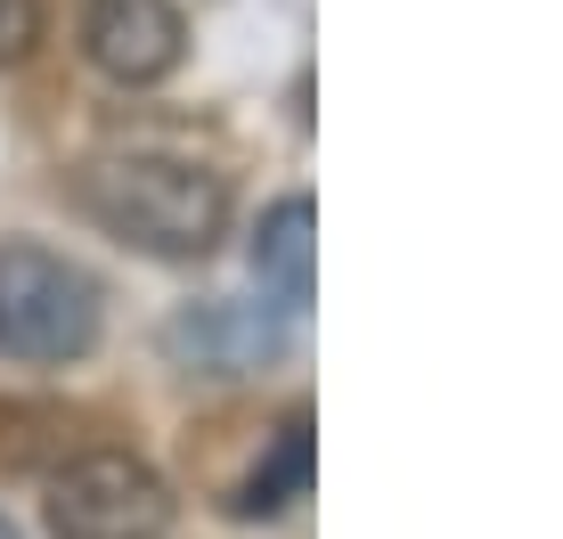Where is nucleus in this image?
Instances as JSON below:
<instances>
[{
    "label": "nucleus",
    "instance_id": "obj_1",
    "mask_svg": "<svg viewBox=\"0 0 563 539\" xmlns=\"http://www.w3.org/2000/svg\"><path fill=\"white\" fill-rule=\"evenodd\" d=\"M82 205L99 213L114 238L147 245V254H212V238L229 229V188L221 172L188 156H99L82 172Z\"/></svg>",
    "mask_w": 563,
    "mask_h": 539
},
{
    "label": "nucleus",
    "instance_id": "obj_2",
    "mask_svg": "<svg viewBox=\"0 0 563 539\" xmlns=\"http://www.w3.org/2000/svg\"><path fill=\"white\" fill-rule=\"evenodd\" d=\"M99 343V278L49 245H0V352L9 360H82Z\"/></svg>",
    "mask_w": 563,
    "mask_h": 539
},
{
    "label": "nucleus",
    "instance_id": "obj_3",
    "mask_svg": "<svg viewBox=\"0 0 563 539\" xmlns=\"http://www.w3.org/2000/svg\"><path fill=\"white\" fill-rule=\"evenodd\" d=\"M172 524V491L131 450H82L49 483V531L57 539H155Z\"/></svg>",
    "mask_w": 563,
    "mask_h": 539
},
{
    "label": "nucleus",
    "instance_id": "obj_4",
    "mask_svg": "<svg viewBox=\"0 0 563 539\" xmlns=\"http://www.w3.org/2000/svg\"><path fill=\"white\" fill-rule=\"evenodd\" d=\"M278 311H262V302H229V295H212V302H188L180 319L164 327V352L180 360L188 376H254L278 360Z\"/></svg>",
    "mask_w": 563,
    "mask_h": 539
},
{
    "label": "nucleus",
    "instance_id": "obj_5",
    "mask_svg": "<svg viewBox=\"0 0 563 539\" xmlns=\"http://www.w3.org/2000/svg\"><path fill=\"white\" fill-rule=\"evenodd\" d=\"M82 42L99 57V74H114V82H164L188 50V25L172 0H90Z\"/></svg>",
    "mask_w": 563,
    "mask_h": 539
},
{
    "label": "nucleus",
    "instance_id": "obj_6",
    "mask_svg": "<svg viewBox=\"0 0 563 539\" xmlns=\"http://www.w3.org/2000/svg\"><path fill=\"white\" fill-rule=\"evenodd\" d=\"M310 262H319V205L310 197H286L262 213V238H254V278L278 311H310Z\"/></svg>",
    "mask_w": 563,
    "mask_h": 539
},
{
    "label": "nucleus",
    "instance_id": "obj_7",
    "mask_svg": "<svg viewBox=\"0 0 563 539\" xmlns=\"http://www.w3.org/2000/svg\"><path fill=\"white\" fill-rule=\"evenodd\" d=\"M302 483H310V409H286V426L269 433V458L245 474V491L229 498V507L238 515H278L286 498H302Z\"/></svg>",
    "mask_w": 563,
    "mask_h": 539
},
{
    "label": "nucleus",
    "instance_id": "obj_8",
    "mask_svg": "<svg viewBox=\"0 0 563 539\" xmlns=\"http://www.w3.org/2000/svg\"><path fill=\"white\" fill-rule=\"evenodd\" d=\"M42 42V0H0V66H16Z\"/></svg>",
    "mask_w": 563,
    "mask_h": 539
},
{
    "label": "nucleus",
    "instance_id": "obj_9",
    "mask_svg": "<svg viewBox=\"0 0 563 539\" xmlns=\"http://www.w3.org/2000/svg\"><path fill=\"white\" fill-rule=\"evenodd\" d=\"M0 539H16V531H9V524H0Z\"/></svg>",
    "mask_w": 563,
    "mask_h": 539
}]
</instances>
